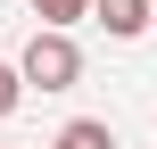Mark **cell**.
Instances as JSON below:
<instances>
[{"label": "cell", "mask_w": 157, "mask_h": 149, "mask_svg": "<svg viewBox=\"0 0 157 149\" xmlns=\"http://www.w3.org/2000/svg\"><path fill=\"white\" fill-rule=\"evenodd\" d=\"M17 83H25V91H75V83H83V50H75V33L33 25L25 58H17Z\"/></svg>", "instance_id": "1"}, {"label": "cell", "mask_w": 157, "mask_h": 149, "mask_svg": "<svg viewBox=\"0 0 157 149\" xmlns=\"http://www.w3.org/2000/svg\"><path fill=\"white\" fill-rule=\"evenodd\" d=\"M91 17L108 25V41H141L149 33V0H91Z\"/></svg>", "instance_id": "2"}, {"label": "cell", "mask_w": 157, "mask_h": 149, "mask_svg": "<svg viewBox=\"0 0 157 149\" xmlns=\"http://www.w3.org/2000/svg\"><path fill=\"white\" fill-rule=\"evenodd\" d=\"M50 149H116V133H108V116H75L50 133Z\"/></svg>", "instance_id": "3"}, {"label": "cell", "mask_w": 157, "mask_h": 149, "mask_svg": "<svg viewBox=\"0 0 157 149\" xmlns=\"http://www.w3.org/2000/svg\"><path fill=\"white\" fill-rule=\"evenodd\" d=\"M25 8H33V17H41L50 33H75V25L91 17V0H25Z\"/></svg>", "instance_id": "4"}, {"label": "cell", "mask_w": 157, "mask_h": 149, "mask_svg": "<svg viewBox=\"0 0 157 149\" xmlns=\"http://www.w3.org/2000/svg\"><path fill=\"white\" fill-rule=\"evenodd\" d=\"M17 100H25V83H17V66L0 58V116H17Z\"/></svg>", "instance_id": "5"}, {"label": "cell", "mask_w": 157, "mask_h": 149, "mask_svg": "<svg viewBox=\"0 0 157 149\" xmlns=\"http://www.w3.org/2000/svg\"><path fill=\"white\" fill-rule=\"evenodd\" d=\"M149 33H157V0H149Z\"/></svg>", "instance_id": "6"}, {"label": "cell", "mask_w": 157, "mask_h": 149, "mask_svg": "<svg viewBox=\"0 0 157 149\" xmlns=\"http://www.w3.org/2000/svg\"><path fill=\"white\" fill-rule=\"evenodd\" d=\"M0 149H8V141H0Z\"/></svg>", "instance_id": "7"}]
</instances>
